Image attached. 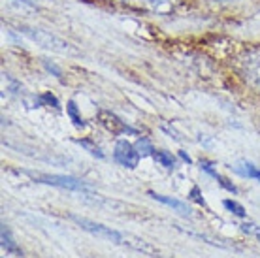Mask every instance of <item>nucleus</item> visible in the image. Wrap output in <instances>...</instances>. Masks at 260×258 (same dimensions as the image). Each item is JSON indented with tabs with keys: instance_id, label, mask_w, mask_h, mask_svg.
<instances>
[{
	"instance_id": "obj_4",
	"label": "nucleus",
	"mask_w": 260,
	"mask_h": 258,
	"mask_svg": "<svg viewBox=\"0 0 260 258\" xmlns=\"http://www.w3.org/2000/svg\"><path fill=\"white\" fill-rule=\"evenodd\" d=\"M243 72H245V78L251 83L260 87V47L245 55V58H243Z\"/></svg>"
},
{
	"instance_id": "obj_18",
	"label": "nucleus",
	"mask_w": 260,
	"mask_h": 258,
	"mask_svg": "<svg viewBox=\"0 0 260 258\" xmlns=\"http://www.w3.org/2000/svg\"><path fill=\"white\" fill-rule=\"evenodd\" d=\"M241 230H243V232H247V234H253V236H256V238L260 239V228H258V226L247 224V222H245V224L241 226Z\"/></svg>"
},
{
	"instance_id": "obj_9",
	"label": "nucleus",
	"mask_w": 260,
	"mask_h": 258,
	"mask_svg": "<svg viewBox=\"0 0 260 258\" xmlns=\"http://www.w3.org/2000/svg\"><path fill=\"white\" fill-rule=\"evenodd\" d=\"M123 2H138L155 12H168L170 10V0H123Z\"/></svg>"
},
{
	"instance_id": "obj_6",
	"label": "nucleus",
	"mask_w": 260,
	"mask_h": 258,
	"mask_svg": "<svg viewBox=\"0 0 260 258\" xmlns=\"http://www.w3.org/2000/svg\"><path fill=\"white\" fill-rule=\"evenodd\" d=\"M40 179H42V183L62 187V188H70V190H83L85 188V183L74 179V177H68V175H42Z\"/></svg>"
},
{
	"instance_id": "obj_20",
	"label": "nucleus",
	"mask_w": 260,
	"mask_h": 258,
	"mask_svg": "<svg viewBox=\"0 0 260 258\" xmlns=\"http://www.w3.org/2000/svg\"><path fill=\"white\" fill-rule=\"evenodd\" d=\"M46 68H47L49 72H53V74H55L57 78H60V70L57 68V66H53V64H49V62H46Z\"/></svg>"
},
{
	"instance_id": "obj_11",
	"label": "nucleus",
	"mask_w": 260,
	"mask_h": 258,
	"mask_svg": "<svg viewBox=\"0 0 260 258\" xmlns=\"http://www.w3.org/2000/svg\"><path fill=\"white\" fill-rule=\"evenodd\" d=\"M2 247H4L8 252H13V254H21L19 247L15 245V241H13L12 234H10V230H8L6 224H2Z\"/></svg>"
},
{
	"instance_id": "obj_16",
	"label": "nucleus",
	"mask_w": 260,
	"mask_h": 258,
	"mask_svg": "<svg viewBox=\"0 0 260 258\" xmlns=\"http://www.w3.org/2000/svg\"><path fill=\"white\" fill-rule=\"evenodd\" d=\"M224 207H226L228 211H232L236 217H245V209H243V206H241V204H238V202L224 200Z\"/></svg>"
},
{
	"instance_id": "obj_3",
	"label": "nucleus",
	"mask_w": 260,
	"mask_h": 258,
	"mask_svg": "<svg viewBox=\"0 0 260 258\" xmlns=\"http://www.w3.org/2000/svg\"><path fill=\"white\" fill-rule=\"evenodd\" d=\"M113 158L128 170H134L140 162V153H138L136 145L128 143L126 140H119L115 142V147H113Z\"/></svg>"
},
{
	"instance_id": "obj_12",
	"label": "nucleus",
	"mask_w": 260,
	"mask_h": 258,
	"mask_svg": "<svg viewBox=\"0 0 260 258\" xmlns=\"http://www.w3.org/2000/svg\"><path fill=\"white\" fill-rule=\"evenodd\" d=\"M66 111H68V117L72 119L74 126H76V128H83L85 123H83V119H81V115H79L78 106H76V102H74V100H70V102L66 104Z\"/></svg>"
},
{
	"instance_id": "obj_21",
	"label": "nucleus",
	"mask_w": 260,
	"mask_h": 258,
	"mask_svg": "<svg viewBox=\"0 0 260 258\" xmlns=\"http://www.w3.org/2000/svg\"><path fill=\"white\" fill-rule=\"evenodd\" d=\"M179 156H181L183 160H187V162H190V156H189V155H185V153H183V151H181V153H179Z\"/></svg>"
},
{
	"instance_id": "obj_7",
	"label": "nucleus",
	"mask_w": 260,
	"mask_h": 258,
	"mask_svg": "<svg viewBox=\"0 0 260 258\" xmlns=\"http://www.w3.org/2000/svg\"><path fill=\"white\" fill-rule=\"evenodd\" d=\"M149 196H153L156 202H162V204L170 206L172 209L179 211L181 215H189V207H187V204H183L181 200H176V198H168V196H162V194H156V192H149Z\"/></svg>"
},
{
	"instance_id": "obj_22",
	"label": "nucleus",
	"mask_w": 260,
	"mask_h": 258,
	"mask_svg": "<svg viewBox=\"0 0 260 258\" xmlns=\"http://www.w3.org/2000/svg\"><path fill=\"white\" fill-rule=\"evenodd\" d=\"M23 2H26V4H32V2H30V0H23Z\"/></svg>"
},
{
	"instance_id": "obj_15",
	"label": "nucleus",
	"mask_w": 260,
	"mask_h": 258,
	"mask_svg": "<svg viewBox=\"0 0 260 258\" xmlns=\"http://www.w3.org/2000/svg\"><path fill=\"white\" fill-rule=\"evenodd\" d=\"M79 145L87 149L91 155L98 156V158H104V153H102V151H100V147H98V145H94L91 140H79Z\"/></svg>"
},
{
	"instance_id": "obj_13",
	"label": "nucleus",
	"mask_w": 260,
	"mask_h": 258,
	"mask_svg": "<svg viewBox=\"0 0 260 258\" xmlns=\"http://www.w3.org/2000/svg\"><path fill=\"white\" fill-rule=\"evenodd\" d=\"M153 158H155L160 166H164V168H174V166H176V158L170 155L168 151H155Z\"/></svg>"
},
{
	"instance_id": "obj_2",
	"label": "nucleus",
	"mask_w": 260,
	"mask_h": 258,
	"mask_svg": "<svg viewBox=\"0 0 260 258\" xmlns=\"http://www.w3.org/2000/svg\"><path fill=\"white\" fill-rule=\"evenodd\" d=\"M21 30L32 40V42H36V44L42 45V47H46V49H53V51H57V53H74V49L70 47L68 42L57 38V36H53V34L46 33V30H40V28H26V26L25 28H21Z\"/></svg>"
},
{
	"instance_id": "obj_19",
	"label": "nucleus",
	"mask_w": 260,
	"mask_h": 258,
	"mask_svg": "<svg viewBox=\"0 0 260 258\" xmlns=\"http://www.w3.org/2000/svg\"><path fill=\"white\" fill-rule=\"evenodd\" d=\"M190 196H192V200H194V202H198L200 206H204V198L200 196V188H198V187H194L192 190H190Z\"/></svg>"
},
{
	"instance_id": "obj_1",
	"label": "nucleus",
	"mask_w": 260,
	"mask_h": 258,
	"mask_svg": "<svg viewBox=\"0 0 260 258\" xmlns=\"http://www.w3.org/2000/svg\"><path fill=\"white\" fill-rule=\"evenodd\" d=\"M72 219L76 220L83 230L94 234L96 238L110 239V241L119 243V245H128V247H132V249H136V251L145 252V254H158V251H156L155 247L151 245V243H147V241H143V239L124 236V234L117 232V230H111L110 226H104V224H100V222H94V220L83 219V217H78V215H74Z\"/></svg>"
},
{
	"instance_id": "obj_17",
	"label": "nucleus",
	"mask_w": 260,
	"mask_h": 258,
	"mask_svg": "<svg viewBox=\"0 0 260 258\" xmlns=\"http://www.w3.org/2000/svg\"><path fill=\"white\" fill-rule=\"evenodd\" d=\"M40 100H42V102H46L47 106H53V108H57V110H59V102H57V98L53 96V94H49V92H44V94L40 96Z\"/></svg>"
},
{
	"instance_id": "obj_5",
	"label": "nucleus",
	"mask_w": 260,
	"mask_h": 258,
	"mask_svg": "<svg viewBox=\"0 0 260 258\" xmlns=\"http://www.w3.org/2000/svg\"><path fill=\"white\" fill-rule=\"evenodd\" d=\"M98 119H100V123L104 124L110 132H113V134H136V130L130 128L128 124L123 123V121H121L117 115H113L111 111H100Z\"/></svg>"
},
{
	"instance_id": "obj_14",
	"label": "nucleus",
	"mask_w": 260,
	"mask_h": 258,
	"mask_svg": "<svg viewBox=\"0 0 260 258\" xmlns=\"http://www.w3.org/2000/svg\"><path fill=\"white\" fill-rule=\"evenodd\" d=\"M136 149H138V153H140V156L155 155V149H153V145H151V142L147 138H140L136 142Z\"/></svg>"
},
{
	"instance_id": "obj_8",
	"label": "nucleus",
	"mask_w": 260,
	"mask_h": 258,
	"mask_svg": "<svg viewBox=\"0 0 260 258\" xmlns=\"http://www.w3.org/2000/svg\"><path fill=\"white\" fill-rule=\"evenodd\" d=\"M200 166H202V170H206V172H208V174L211 175V177H215V179L219 181V183H221V187H224L226 190H230V192H238L234 185H232V183H228V179H224L222 175L217 174V172H215V170L211 168V164H209L208 160H202V162H200Z\"/></svg>"
},
{
	"instance_id": "obj_10",
	"label": "nucleus",
	"mask_w": 260,
	"mask_h": 258,
	"mask_svg": "<svg viewBox=\"0 0 260 258\" xmlns=\"http://www.w3.org/2000/svg\"><path fill=\"white\" fill-rule=\"evenodd\" d=\"M236 172L241 175H245V177H253V179H256L260 183V168H256L251 162H240V164L236 166Z\"/></svg>"
}]
</instances>
